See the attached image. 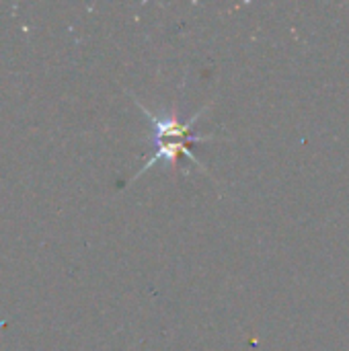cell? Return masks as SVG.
Here are the masks:
<instances>
[{"mask_svg": "<svg viewBox=\"0 0 349 351\" xmlns=\"http://www.w3.org/2000/svg\"><path fill=\"white\" fill-rule=\"evenodd\" d=\"M132 99H134V103L140 107V111L144 113V117L148 119V123L152 125V134L146 138L148 142H152L154 146H156V152L146 160V165L132 177V181H136V179H140L146 171H150L156 162H160V160H167V162H171L173 167H177V160H179V156H187L195 167H200L202 171H206V167L202 165V160H197V156L191 152V148H189V144H202V142H210V140H216V136L214 134H210V136H197V134H191V130H193V123L210 109V105H206V107H202L195 115H191L189 119H179L177 117V113H167V111H163V113H154V111H150L148 107H144L142 103H140V99L138 97H134L132 95Z\"/></svg>", "mask_w": 349, "mask_h": 351, "instance_id": "6da1fadb", "label": "cell"}]
</instances>
